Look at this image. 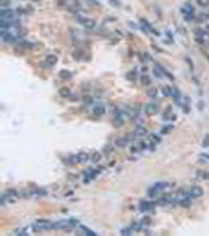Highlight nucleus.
<instances>
[{
    "mask_svg": "<svg viewBox=\"0 0 209 236\" xmlns=\"http://www.w3.org/2000/svg\"><path fill=\"white\" fill-rule=\"evenodd\" d=\"M156 94H157V90H156V88H153V87H151V88L148 90V96H151V98H156Z\"/></svg>",
    "mask_w": 209,
    "mask_h": 236,
    "instance_id": "nucleus-24",
    "label": "nucleus"
},
{
    "mask_svg": "<svg viewBox=\"0 0 209 236\" xmlns=\"http://www.w3.org/2000/svg\"><path fill=\"white\" fill-rule=\"evenodd\" d=\"M162 117H163V120H175V118H176V115H173V113H171L170 109H167V110L162 113Z\"/></svg>",
    "mask_w": 209,
    "mask_h": 236,
    "instance_id": "nucleus-17",
    "label": "nucleus"
},
{
    "mask_svg": "<svg viewBox=\"0 0 209 236\" xmlns=\"http://www.w3.org/2000/svg\"><path fill=\"white\" fill-rule=\"evenodd\" d=\"M99 156H101V153H93V154H91V161H93V162H98Z\"/></svg>",
    "mask_w": 209,
    "mask_h": 236,
    "instance_id": "nucleus-27",
    "label": "nucleus"
},
{
    "mask_svg": "<svg viewBox=\"0 0 209 236\" xmlns=\"http://www.w3.org/2000/svg\"><path fill=\"white\" fill-rule=\"evenodd\" d=\"M149 139H151L154 143H160V140H162L160 135H157V134H151V135H149Z\"/></svg>",
    "mask_w": 209,
    "mask_h": 236,
    "instance_id": "nucleus-20",
    "label": "nucleus"
},
{
    "mask_svg": "<svg viewBox=\"0 0 209 236\" xmlns=\"http://www.w3.org/2000/svg\"><path fill=\"white\" fill-rule=\"evenodd\" d=\"M160 92L163 96H171V92H173V87H168V85H165V87H160Z\"/></svg>",
    "mask_w": 209,
    "mask_h": 236,
    "instance_id": "nucleus-16",
    "label": "nucleus"
},
{
    "mask_svg": "<svg viewBox=\"0 0 209 236\" xmlns=\"http://www.w3.org/2000/svg\"><path fill=\"white\" fill-rule=\"evenodd\" d=\"M77 157H79V162H87L91 159V154H90L88 151H80L79 154H77Z\"/></svg>",
    "mask_w": 209,
    "mask_h": 236,
    "instance_id": "nucleus-12",
    "label": "nucleus"
},
{
    "mask_svg": "<svg viewBox=\"0 0 209 236\" xmlns=\"http://www.w3.org/2000/svg\"><path fill=\"white\" fill-rule=\"evenodd\" d=\"M17 14H19V13L14 11L13 8H2V11H0V21L16 22V21H19L17 19Z\"/></svg>",
    "mask_w": 209,
    "mask_h": 236,
    "instance_id": "nucleus-1",
    "label": "nucleus"
},
{
    "mask_svg": "<svg viewBox=\"0 0 209 236\" xmlns=\"http://www.w3.org/2000/svg\"><path fill=\"white\" fill-rule=\"evenodd\" d=\"M53 224L47 219H38L33 222V230H53Z\"/></svg>",
    "mask_w": 209,
    "mask_h": 236,
    "instance_id": "nucleus-2",
    "label": "nucleus"
},
{
    "mask_svg": "<svg viewBox=\"0 0 209 236\" xmlns=\"http://www.w3.org/2000/svg\"><path fill=\"white\" fill-rule=\"evenodd\" d=\"M0 3H2V8H8V6H10V0H2Z\"/></svg>",
    "mask_w": 209,
    "mask_h": 236,
    "instance_id": "nucleus-29",
    "label": "nucleus"
},
{
    "mask_svg": "<svg viewBox=\"0 0 209 236\" xmlns=\"http://www.w3.org/2000/svg\"><path fill=\"white\" fill-rule=\"evenodd\" d=\"M148 132H146V129L143 128V126H137L132 132H131V137H132V140H137V139H142V137H145Z\"/></svg>",
    "mask_w": 209,
    "mask_h": 236,
    "instance_id": "nucleus-6",
    "label": "nucleus"
},
{
    "mask_svg": "<svg viewBox=\"0 0 209 236\" xmlns=\"http://www.w3.org/2000/svg\"><path fill=\"white\" fill-rule=\"evenodd\" d=\"M156 205H157L156 202H146V200H143V202H140L138 210L142 211V212H153V210H154V206H156Z\"/></svg>",
    "mask_w": 209,
    "mask_h": 236,
    "instance_id": "nucleus-3",
    "label": "nucleus"
},
{
    "mask_svg": "<svg viewBox=\"0 0 209 236\" xmlns=\"http://www.w3.org/2000/svg\"><path fill=\"white\" fill-rule=\"evenodd\" d=\"M203 147H209V135H206L203 140Z\"/></svg>",
    "mask_w": 209,
    "mask_h": 236,
    "instance_id": "nucleus-30",
    "label": "nucleus"
},
{
    "mask_svg": "<svg viewBox=\"0 0 209 236\" xmlns=\"http://www.w3.org/2000/svg\"><path fill=\"white\" fill-rule=\"evenodd\" d=\"M60 77H61V79H69V77H71V72H69V71H61V72H60Z\"/></svg>",
    "mask_w": 209,
    "mask_h": 236,
    "instance_id": "nucleus-23",
    "label": "nucleus"
},
{
    "mask_svg": "<svg viewBox=\"0 0 209 236\" xmlns=\"http://www.w3.org/2000/svg\"><path fill=\"white\" fill-rule=\"evenodd\" d=\"M57 60H58V58H57V55H55V54H52V55H49V57L46 58V62H44V63H46V66L52 68V66L57 63Z\"/></svg>",
    "mask_w": 209,
    "mask_h": 236,
    "instance_id": "nucleus-13",
    "label": "nucleus"
},
{
    "mask_svg": "<svg viewBox=\"0 0 209 236\" xmlns=\"http://www.w3.org/2000/svg\"><path fill=\"white\" fill-rule=\"evenodd\" d=\"M93 113L96 117H102L104 113H106V107H104V106H94L93 107Z\"/></svg>",
    "mask_w": 209,
    "mask_h": 236,
    "instance_id": "nucleus-14",
    "label": "nucleus"
},
{
    "mask_svg": "<svg viewBox=\"0 0 209 236\" xmlns=\"http://www.w3.org/2000/svg\"><path fill=\"white\" fill-rule=\"evenodd\" d=\"M140 82H142L145 87H151V76H148V74L140 76Z\"/></svg>",
    "mask_w": 209,
    "mask_h": 236,
    "instance_id": "nucleus-15",
    "label": "nucleus"
},
{
    "mask_svg": "<svg viewBox=\"0 0 209 236\" xmlns=\"http://www.w3.org/2000/svg\"><path fill=\"white\" fill-rule=\"evenodd\" d=\"M85 104H90V106H91V104H93V98L87 96V98H85Z\"/></svg>",
    "mask_w": 209,
    "mask_h": 236,
    "instance_id": "nucleus-31",
    "label": "nucleus"
},
{
    "mask_svg": "<svg viewBox=\"0 0 209 236\" xmlns=\"http://www.w3.org/2000/svg\"><path fill=\"white\" fill-rule=\"evenodd\" d=\"M189 195H190L192 198L201 197V195H203V189H201V187H198V186H193V187H190V189H189Z\"/></svg>",
    "mask_w": 209,
    "mask_h": 236,
    "instance_id": "nucleus-9",
    "label": "nucleus"
},
{
    "mask_svg": "<svg viewBox=\"0 0 209 236\" xmlns=\"http://www.w3.org/2000/svg\"><path fill=\"white\" fill-rule=\"evenodd\" d=\"M76 231H77L79 235H96L93 230H90L88 227H85V225H79V227L76 228Z\"/></svg>",
    "mask_w": 209,
    "mask_h": 236,
    "instance_id": "nucleus-11",
    "label": "nucleus"
},
{
    "mask_svg": "<svg viewBox=\"0 0 209 236\" xmlns=\"http://www.w3.org/2000/svg\"><path fill=\"white\" fill-rule=\"evenodd\" d=\"M135 230L132 228V227H129V228H123L121 230V235H134Z\"/></svg>",
    "mask_w": 209,
    "mask_h": 236,
    "instance_id": "nucleus-19",
    "label": "nucleus"
},
{
    "mask_svg": "<svg viewBox=\"0 0 209 236\" xmlns=\"http://www.w3.org/2000/svg\"><path fill=\"white\" fill-rule=\"evenodd\" d=\"M195 36H197V41L198 43H201V44H204V43H208L209 41V33L206 30H195Z\"/></svg>",
    "mask_w": 209,
    "mask_h": 236,
    "instance_id": "nucleus-7",
    "label": "nucleus"
},
{
    "mask_svg": "<svg viewBox=\"0 0 209 236\" xmlns=\"http://www.w3.org/2000/svg\"><path fill=\"white\" fill-rule=\"evenodd\" d=\"M124 118H126V113H123L121 110H116V113L113 115V126L115 128H121L123 123H124Z\"/></svg>",
    "mask_w": 209,
    "mask_h": 236,
    "instance_id": "nucleus-4",
    "label": "nucleus"
},
{
    "mask_svg": "<svg viewBox=\"0 0 209 236\" xmlns=\"http://www.w3.org/2000/svg\"><path fill=\"white\" fill-rule=\"evenodd\" d=\"M13 235H29V231H27V228H17L13 231Z\"/></svg>",
    "mask_w": 209,
    "mask_h": 236,
    "instance_id": "nucleus-21",
    "label": "nucleus"
},
{
    "mask_svg": "<svg viewBox=\"0 0 209 236\" xmlns=\"http://www.w3.org/2000/svg\"><path fill=\"white\" fill-rule=\"evenodd\" d=\"M201 159H204V161H209V154H201Z\"/></svg>",
    "mask_w": 209,
    "mask_h": 236,
    "instance_id": "nucleus-32",
    "label": "nucleus"
},
{
    "mask_svg": "<svg viewBox=\"0 0 209 236\" xmlns=\"http://www.w3.org/2000/svg\"><path fill=\"white\" fill-rule=\"evenodd\" d=\"M131 140H132V137H131V134H128V135H124V137H118L116 140H115V145L116 147H128V145L131 143Z\"/></svg>",
    "mask_w": 209,
    "mask_h": 236,
    "instance_id": "nucleus-8",
    "label": "nucleus"
},
{
    "mask_svg": "<svg viewBox=\"0 0 209 236\" xmlns=\"http://www.w3.org/2000/svg\"><path fill=\"white\" fill-rule=\"evenodd\" d=\"M200 6H209V0H198Z\"/></svg>",
    "mask_w": 209,
    "mask_h": 236,
    "instance_id": "nucleus-28",
    "label": "nucleus"
},
{
    "mask_svg": "<svg viewBox=\"0 0 209 236\" xmlns=\"http://www.w3.org/2000/svg\"><path fill=\"white\" fill-rule=\"evenodd\" d=\"M173 129V124H165V128H162V134H167Z\"/></svg>",
    "mask_w": 209,
    "mask_h": 236,
    "instance_id": "nucleus-25",
    "label": "nucleus"
},
{
    "mask_svg": "<svg viewBox=\"0 0 209 236\" xmlns=\"http://www.w3.org/2000/svg\"><path fill=\"white\" fill-rule=\"evenodd\" d=\"M198 178H203V180H209V172H204V170H200L198 172Z\"/></svg>",
    "mask_w": 209,
    "mask_h": 236,
    "instance_id": "nucleus-18",
    "label": "nucleus"
},
{
    "mask_svg": "<svg viewBox=\"0 0 209 236\" xmlns=\"http://www.w3.org/2000/svg\"><path fill=\"white\" fill-rule=\"evenodd\" d=\"M60 94H61V96H65V98H69V96H71V93H69V90H68V88H61V90H60Z\"/></svg>",
    "mask_w": 209,
    "mask_h": 236,
    "instance_id": "nucleus-22",
    "label": "nucleus"
},
{
    "mask_svg": "<svg viewBox=\"0 0 209 236\" xmlns=\"http://www.w3.org/2000/svg\"><path fill=\"white\" fill-rule=\"evenodd\" d=\"M154 186L157 187L159 192H163V190H167V189L173 187V184H171V183H167V181H160V183H156Z\"/></svg>",
    "mask_w": 209,
    "mask_h": 236,
    "instance_id": "nucleus-10",
    "label": "nucleus"
},
{
    "mask_svg": "<svg viewBox=\"0 0 209 236\" xmlns=\"http://www.w3.org/2000/svg\"><path fill=\"white\" fill-rule=\"evenodd\" d=\"M145 115H154V113H157L159 112V104L156 101H151L149 104H146L145 106Z\"/></svg>",
    "mask_w": 209,
    "mask_h": 236,
    "instance_id": "nucleus-5",
    "label": "nucleus"
},
{
    "mask_svg": "<svg viewBox=\"0 0 209 236\" xmlns=\"http://www.w3.org/2000/svg\"><path fill=\"white\" fill-rule=\"evenodd\" d=\"M135 74H137V71H135V69L131 71L129 74H128V79H129V80H135Z\"/></svg>",
    "mask_w": 209,
    "mask_h": 236,
    "instance_id": "nucleus-26",
    "label": "nucleus"
}]
</instances>
